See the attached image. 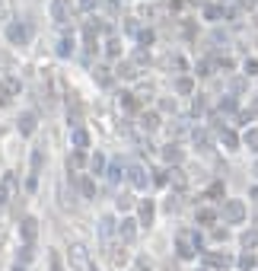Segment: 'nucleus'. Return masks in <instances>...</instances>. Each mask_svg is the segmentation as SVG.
I'll list each match as a JSON object with an SVG mask.
<instances>
[{
    "label": "nucleus",
    "instance_id": "nucleus-17",
    "mask_svg": "<svg viewBox=\"0 0 258 271\" xmlns=\"http://www.w3.org/2000/svg\"><path fill=\"white\" fill-rule=\"evenodd\" d=\"M89 144V134L83 131V128H77V131H74V147H86Z\"/></svg>",
    "mask_w": 258,
    "mask_h": 271
},
{
    "label": "nucleus",
    "instance_id": "nucleus-33",
    "mask_svg": "<svg viewBox=\"0 0 258 271\" xmlns=\"http://www.w3.org/2000/svg\"><path fill=\"white\" fill-rule=\"evenodd\" d=\"M140 214H144V220L150 223V217H153V207H150V204H144V210H140Z\"/></svg>",
    "mask_w": 258,
    "mask_h": 271
},
{
    "label": "nucleus",
    "instance_id": "nucleus-19",
    "mask_svg": "<svg viewBox=\"0 0 258 271\" xmlns=\"http://www.w3.org/2000/svg\"><path fill=\"white\" fill-rule=\"evenodd\" d=\"M255 265V255H252V249H245L242 255H239V268H245V271H249Z\"/></svg>",
    "mask_w": 258,
    "mask_h": 271
},
{
    "label": "nucleus",
    "instance_id": "nucleus-2",
    "mask_svg": "<svg viewBox=\"0 0 258 271\" xmlns=\"http://www.w3.org/2000/svg\"><path fill=\"white\" fill-rule=\"evenodd\" d=\"M74 0H51L48 4V16L57 22V26H67L70 22V16H74Z\"/></svg>",
    "mask_w": 258,
    "mask_h": 271
},
{
    "label": "nucleus",
    "instance_id": "nucleus-37",
    "mask_svg": "<svg viewBox=\"0 0 258 271\" xmlns=\"http://www.w3.org/2000/svg\"><path fill=\"white\" fill-rule=\"evenodd\" d=\"M255 175H258V163H255Z\"/></svg>",
    "mask_w": 258,
    "mask_h": 271
},
{
    "label": "nucleus",
    "instance_id": "nucleus-36",
    "mask_svg": "<svg viewBox=\"0 0 258 271\" xmlns=\"http://www.w3.org/2000/svg\"><path fill=\"white\" fill-rule=\"evenodd\" d=\"M252 118H258V99L252 102Z\"/></svg>",
    "mask_w": 258,
    "mask_h": 271
},
{
    "label": "nucleus",
    "instance_id": "nucleus-4",
    "mask_svg": "<svg viewBox=\"0 0 258 271\" xmlns=\"http://www.w3.org/2000/svg\"><path fill=\"white\" fill-rule=\"evenodd\" d=\"M242 217H245V207H242V201H236V198L223 201V220H227V223H242Z\"/></svg>",
    "mask_w": 258,
    "mask_h": 271
},
{
    "label": "nucleus",
    "instance_id": "nucleus-1",
    "mask_svg": "<svg viewBox=\"0 0 258 271\" xmlns=\"http://www.w3.org/2000/svg\"><path fill=\"white\" fill-rule=\"evenodd\" d=\"M4 39L7 45H13V48H26V45L32 42V26H29V19H7V26H4Z\"/></svg>",
    "mask_w": 258,
    "mask_h": 271
},
{
    "label": "nucleus",
    "instance_id": "nucleus-32",
    "mask_svg": "<svg viewBox=\"0 0 258 271\" xmlns=\"http://www.w3.org/2000/svg\"><path fill=\"white\" fill-rule=\"evenodd\" d=\"M201 112H204V99L198 96V99H195V115H201Z\"/></svg>",
    "mask_w": 258,
    "mask_h": 271
},
{
    "label": "nucleus",
    "instance_id": "nucleus-24",
    "mask_svg": "<svg viewBox=\"0 0 258 271\" xmlns=\"http://www.w3.org/2000/svg\"><path fill=\"white\" fill-rule=\"evenodd\" d=\"M131 179H134V185H140V188L147 185V175H144V169H137V166L131 169Z\"/></svg>",
    "mask_w": 258,
    "mask_h": 271
},
{
    "label": "nucleus",
    "instance_id": "nucleus-34",
    "mask_svg": "<svg viewBox=\"0 0 258 271\" xmlns=\"http://www.w3.org/2000/svg\"><path fill=\"white\" fill-rule=\"evenodd\" d=\"M182 7H185V0H172V4H169V10H175V13H179Z\"/></svg>",
    "mask_w": 258,
    "mask_h": 271
},
{
    "label": "nucleus",
    "instance_id": "nucleus-21",
    "mask_svg": "<svg viewBox=\"0 0 258 271\" xmlns=\"http://www.w3.org/2000/svg\"><path fill=\"white\" fill-rule=\"evenodd\" d=\"M210 198H214V201H223V182H214L210 185V192H207Z\"/></svg>",
    "mask_w": 258,
    "mask_h": 271
},
{
    "label": "nucleus",
    "instance_id": "nucleus-14",
    "mask_svg": "<svg viewBox=\"0 0 258 271\" xmlns=\"http://www.w3.org/2000/svg\"><path fill=\"white\" fill-rule=\"evenodd\" d=\"M118 74H121V77H127V80H134V77H137V64H131V61L118 64Z\"/></svg>",
    "mask_w": 258,
    "mask_h": 271
},
{
    "label": "nucleus",
    "instance_id": "nucleus-15",
    "mask_svg": "<svg viewBox=\"0 0 258 271\" xmlns=\"http://www.w3.org/2000/svg\"><path fill=\"white\" fill-rule=\"evenodd\" d=\"M242 246H245V249H255V246H258V233L255 230H245L242 233Z\"/></svg>",
    "mask_w": 258,
    "mask_h": 271
},
{
    "label": "nucleus",
    "instance_id": "nucleus-10",
    "mask_svg": "<svg viewBox=\"0 0 258 271\" xmlns=\"http://www.w3.org/2000/svg\"><path fill=\"white\" fill-rule=\"evenodd\" d=\"M220 115H236V96H223V99H220Z\"/></svg>",
    "mask_w": 258,
    "mask_h": 271
},
{
    "label": "nucleus",
    "instance_id": "nucleus-16",
    "mask_svg": "<svg viewBox=\"0 0 258 271\" xmlns=\"http://www.w3.org/2000/svg\"><path fill=\"white\" fill-rule=\"evenodd\" d=\"M175 89H179L182 96H188V93H191V77H179V80H175Z\"/></svg>",
    "mask_w": 258,
    "mask_h": 271
},
{
    "label": "nucleus",
    "instance_id": "nucleus-27",
    "mask_svg": "<svg viewBox=\"0 0 258 271\" xmlns=\"http://www.w3.org/2000/svg\"><path fill=\"white\" fill-rule=\"evenodd\" d=\"M242 67H245V74H249V77L258 74V61H255V57H245V64H242Z\"/></svg>",
    "mask_w": 258,
    "mask_h": 271
},
{
    "label": "nucleus",
    "instance_id": "nucleus-28",
    "mask_svg": "<svg viewBox=\"0 0 258 271\" xmlns=\"http://www.w3.org/2000/svg\"><path fill=\"white\" fill-rule=\"evenodd\" d=\"M166 160H172V163H179V160H182V150L169 144V147H166Z\"/></svg>",
    "mask_w": 258,
    "mask_h": 271
},
{
    "label": "nucleus",
    "instance_id": "nucleus-35",
    "mask_svg": "<svg viewBox=\"0 0 258 271\" xmlns=\"http://www.w3.org/2000/svg\"><path fill=\"white\" fill-rule=\"evenodd\" d=\"M249 198L255 201V207H258V185H252V192H249Z\"/></svg>",
    "mask_w": 258,
    "mask_h": 271
},
{
    "label": "nucleus",
    "instance_id": "nucleus-20",
    "mask_svg": "<svg viewBox=\"0 0 258 271\" xmlns=\"http://www.w3.org/2000/svg\"><path fill=\"white\" fill-rule=\"evenodd\" d=\"M210 67H214V64H210V61H198V67H195V74H198V77H210V74H214V70H210Z\"/></svg>",
    "mask_w": 258,
    "mask_h": 271
},
{
    "label": "nucleus",
    "instance_id": "nucleus-11",
    "mask_svg": "<svg viewBox=\"0 0 258 271\" xmlns=\"http://www.w3.org/2000/svg\"><path fill=\"white\" fill-rule=\"evenodd\" d=\"M99 7H102V0H77V10H80V13H96Z\"/></svg>",
    "mask_w": 258,
    "mask_h": 271
},
{
    "label": "nucleus",
    "instance_id": "nucleus-5",
    "mask_svg": "<svg viewBox=\"0 0 258 271\" xmlns=\"http://www.w3.org/2000/svg\"><path fill=\"white\" fill-rule=\"evenodd\" d=\"M204 19H210V22L227 19V7L223 4H204Z\"/></svg>",
    "mask_w": 258,
    "mask_h": 271
},
{
    "label": "nucleus",
    "instance_id": "nucleus-7",
    "mask_svg": "<svg viewBox=\"0 0 258 271\" xmlns=\"http://www.w3.org/2000/svg\"><path fill=\"white\" fill-rule=\"evenodd\" d=\"M220 140H223V144L233 150V147H239V137H236V131H233V128H223L220 125Z\"/></svg>",
    "mask_w": 258,
    "mask_h": 271
},
{
    "label": "nucleus",
    "instance_id": "nucleus-13",
    "mask_svg": "<svg viewBox=\"0 0 258 271\" xmlns=\"http://www.w3.org/2000/svg\"><path fill=\"white\" fill-rule=\"evenodd\" d=\"M19 128H22V134H32V131H35V115L26 112V115L19 118Z\"/></svg>",
    "mask_w": 258,
    "mask_h": 271
},
{
    "label": "nucleus",
    "instance_id": "nucleus-6",
    "mask_svg": "<svg viewBox=\"0 0 258 271\" xmlns=\"http://www.w3.org/2000/svg\"><path fill=\"white\" fill-rule=\"evenodd\" d=\"M105 57H121V39L115 32L105 39Z\"/></svg>",
    "mask_w": 258,
    "mask_h": 271
},
{
    "label": "nucleus",
    "instance_id": "nucleus-9",
    "mask_svg": "<svg viewBox=\"0 0 258 271\" xmlns=\"http://www.w3.org/2000/svg\"><path fill=\"white\" fill-rule=\"evenodd\" d=\"M153 39H156L153 29H140V32H137V45H140V48H150V45H153Z\"/></svg>",
    "mask_w": 258,
    "mask_h": 271
},
{
    "label": "nucleus",
    "instance_id": "nucleus-3",
    "mask_svg": "<svg viewBox=\"0 0 258 271\" xmlns=\"http://www.w3.org/2000/svg\"><path fill=\"white\" fill-rule=\"evenodd\" d=\"M74 51H77V35L70 32V29H64L61 35H57L54 54H57V57H64V61H67V57H74Z\"/></svg>",
    "mask_w": 258,
    "mask_h": 271
},
{
    "label": "nucleus",
    "instance_id": "nucleus-8",
    "mask_svg": "<svg viewBox=\"0 0 258 271\" xmlns=\"http://www.w3.org/2000/svg\"><path fill=\"white\" fill-rule=\"evenodd\" d=\"M16 86H19V83H16V80H13V77H10V80H7V83H4V86H0V102H10V99H13V93H16Z\"/></svg>",
    "mask_w": 258,
    "mask_h": 271
},
{
    "label": "nucleus",
    "instance_id": "nucleus-23",
    "mask_svg": "<svg viewBox=\"0 0 258 271\" xmlns=\"http://www.w3.org/2000/svg\"><path fill=\"white\" fill-rule=\"evenodd\" d=\"M214 210H210V207H201V210H198V220H201V223H214Z\"/></svg>",
    "mask_w": 258,
    "mask_h": 271
},
{
    "label": "nucleus",
    "instance_id": "nucleus-29",
    "mask_svg": "<svg viewBox=\"0 0 258 271\" xmlns=\"http://www.w3.org/2000/svg\"><path fill=\"white\" fill-rule=\"evenodd\" d=\"M207 262H210V265H220V268H223V265H230V258H227V255H207Z\"/></svg>",
    "mask_w": 258,
    "mask_h": 271
},
{
    "label": "nucleus",
    "instance_id": "nucleus-18",
    "mask_svg": "<svg viewBox=\"0 0 258 271\" xmlns=\"http://www.w3.org/2000/svg\"><path fill=\"white\" fill-rule=\"evenodd\" d=\"M179 252H182V255H191V252H195V249H191L188 233H182V236H179Z\"/></svg>",
    "mask_w": 258,
    "mask_h": 271
},
{
    "label": "nucleus",
    "instance_id": "nucleus-22",
    "mask_svg": "<svg viewBox=\"0 0 258 271\" xmlns=\"http://www.w3.org/2000/svg\"><path fill=\"white\" fill-rule=\"evenodd\" d=\"M214 64H217L220 70H233V57H227V54H217V57H214Z\"/></svg>",
    "mask_w": 258,
    "mask_h": 271
},
{
    "label": "nucleus",
    "instance_id": "nucleus-30",
    "mask_svg": "<svg viewBox=\"0 0 258 271\" xmlns=\"http://www.w3.org/2000/svg\"><path fill=\"white\" fill-rule=\"evenodd\" d=\"M96 70H99V74H96V77H99V83H102V86H109V83H112L109 70H105V67H96Z\"/></svg>",
    "mask_w": 258,
    "mask_h": 271
},
{
    "label": "nucleus",
    "instance_id": "nucleus-12",
    "mask_svg": "<svg viewBox=\"0 0 258 271\" xmlns=\"http://www.w3.org/2000/svg\"><path fill=\"white\" fill-rule=\"evenodd\" d=\"M245 147H249L252 153H258V128H249V131H245Z\"/></svg>",
    "mask_w": 258,
    "mask_h": 271
},
{
    "label": "nucleus",
    "instance_id": "nucleus-26",
    "mask_svg": "<svg viewBox=\"0 0 258 271\" xmlns=\"http://www.w3.org/2000/svg\"><path fill=\"white\" fill-rule=\"evenodd\" d=\"M172 67L179 70V74H185V70H188V64H185V57H182V54H172Z\"/></svg>",
    "mask_w": 258,
    "mask_h": 271
},
{
    "label": "nucleus",
    "instance_id": "nucleus-31",
    "mask_svg": "<svg viewBox=\"0 0 258 271\" xmlns=\"http://www.w3.org/2000/svg\"><path fill=\"white\" fill-rule=\"evenodd\" d=\"M182 32H185V39H195V35H198V32H195V26H191V22H185V26H182Z\"/></svg>",
    "mask_w": 258,
    "mask_h": 271
},
{
    "label": "nucleus",
    "instance_id": "nucleus-25",
    "mask_svg": "<svg viewBox=\"0 0 258 271\" xmlns=\"http://www.w3.org/2000/svg\"><path fill=\"white\" fill-rule=\"evenodd\" d=\"M121 105H124V109H137V99H134V93H121Z\"/></svg>",
    "mask_w": 258,
    "mask_h": 271
}]
</instances>
